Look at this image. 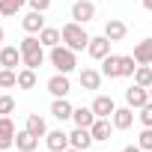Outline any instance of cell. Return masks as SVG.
Listing matches in <instances>:
<instances>
[{
	"mask_svg": "<svg viewBox=\"0 0 152 152\" xmlns=\"http://www.w3.org/2000/svg\"><path fill=\"white\" fill-rule=\"evenodd\" d=\"M96 119H99V116H96L93 107H87V104H84V107H75V113H72V122L81 125V128H93Z\"/></svg>",
	"mask_w": 152,
	"mask_h": 152,
	"instance_id": "cell-21",
	"label": "cell"
},
{
	"mask_svg": "<svg viewBox=\"0 0 152 152\" xmlns=\"http://www.w3.org/2000/svg\"><path fill=\"white\" fill-rule=\"evenodd\" d=\"M45 146H48L51 152H63V149H69V134H66L63 128H54V131L45 134Z\"/></svg>",
	"mask_w": 152,
	"mask_h": 152,
	"instance_id": "cell-14",
	"label": "cell"
},
{
	"mask_svg": "<svg viewBox=\"0 0 152 152\" xmlns=\"http://www.w3.org/2000/svg\"><path fill=\"white\" fill-rule=\"evenodd\" d=\"M0 48H3V27H0Z\"/></svg>",
	"mask_w": 152,
	"mask_h": 152,
	"instance_id": "cell-36",
	"label": "cell"
},
{
	"mask_svg": "<svg viewBox=\"0 0 152 152\" xmlns=\"http://www.w3.org/2000/svg\"><path fill=\"white\" fill-rule=\"evenodd\" d=\"M90 107H93V113H96L99 119H110V116H113V110H116V104H113V99H110V96H96Z\"/></svg>",
	"mask_w": 152,
	"mask_h": 152,
	"instance_id": "cell-12",
	"label": "cell"
},
{
	"mask_svg": "<svg viewBox=\"0 0 152 152\" xmlns=\"http://www.w3.org/2000/svg\"><path fill=\"white\" fill-rule=\"evenodd\" d=\"M12 110H15V99L3 93V96H0V116H9Z\"/></svg>",
	"mask_w": 152,
	"mask_h": 152,
	"instance_id": "cell-32",
	"label": "cell"
},
{
	"mask_svg": "<svg viewBox=\"0 0 152 152\" xmlns=\"http://www.w3.org/2000/svg\"><path fill=\"white\" fill-rule=\"evenodd\" d=\"M110 45H113V42H110L104 33H102V36H93V39H90V45H87V54H90L93 60H99V63H102V60L110 54Z\"/></svg>",
	"mask_w": 152,
	"mask_h": 152,
	"instance_id": "cell-6",
	"label": "cell"
},
{
	"mask_svg": "<svg viewBox=\"0 0 152 152\" xmlns=\"http://www.w3.org/2000/svg\"><path fill=\"white\" fill-rule=\"evenodd\" d=\"M0 96H3V93H0Z\"/></svg>",
	"mask_w": 152,
	"mask_h": 152,
	"instance_id": "cell-38",
	"label": "cell"
},
{
	"mask_svg": "<svg viewBox=\"0 0 152 152\" xmlns=\"http://www.w3.org/2000/svg\"><path fill=\"white\" fill-rule=\"evenodd\" d=\"M134 84H140V87H152V66H137V72H134Z\"/></svg>",
	"mask_w": 152,
	"mask_h": 152,
	"instance_id": "cell-28",
	"label": "cell"
},
{
	"mask_svg": "<svg viewBox=\"0 0 152 152\" xmlns=\"http://www.w3.org/2000/svg\"><path fill=\"white\" fill-rule=\"evenodd\" d=\"M39 42H42L45 48H54V45H60V42H63V33H60L57 27H45V30L39 33Z\"/></svg>",
	"mask_w": 152,
	"mask_h": 152,
	"instance_id": "cell-24",
	"label": "cell"
},
{
	"mask_svg": "<svg viewBox=\"0 0 152 152\" xmlns=\"http://www.w3.org/2000/svg\"><path fill=\"white\" fill-rule=\"evenodd\" d=\"M0 152H3V149H0Z\"/></svg>",
	"mask_w": 152,
	"mask_h": 152,
	"instance_id": "cell-39",
	"label": "cell"
},
{
	"mask_svg": "<svg viewBox=\"0 0 152 152\" xmlns=\"http://www.w3.org/2000/svg\"><path fill=\"white\" fill-rule=\"evenodd\" d=\"M48 60H51V66H54L57 72H63V75H69V72L78 69V57H75V51L66 48V45H54V48L48 51Z\"/></svg>",
	"mask_w": 152,
	"mask_h": 152,
	"instance_id": "cell-3",
	"label": "cell"
},
{
	"mask_svg": "<svg viewBox=\"0 0 152 152\" xmlns=\"http://www.w3.org/2000/svg\"><path fill=\"white\" fill-rule=\"evenodd\" d=\"M102 75L104 78H122V54H107L102 60Z\"/></svg>",
	"mask_w": 152,
	"mask_h": 152,
	"instance_id": "cell-13",
	"label": "cell"
},
{
	"mask_svg": "<svg viewBox=\"0 0 152 152\" xmlns=\"http://www.w3.org/2000/svg\"><path fill=\"white\" fill-rule=\"evenodd\" d=\"M146 102H149V90H146V87H140V84H131V87L125 90V104H128V107L140 110Z\"/></svg>",
	"mask_w": 152,
	"mask_h": 152,
	"instance_id": "cell-7",
	"label": "cell"
},
{
	"mask_svg": "<svg viewBox=\"0 0 152 152\" xmlns=\"http://www.w3.org/2000/svg\"><path fill=\"white\" fill-rule=\"evenodd\" d=\"M125 33H128V27H125V21H119V18H110V21L104 24V36H107L110 42H122Z\"/></svg>",
	"mask_w": 152,
	"mask_h": 152,
	"instance_id": "cell-18",
	"label": "cell"
},
{
	"mask_svg": "<svg viewBox=\"0 0 152 152\" xmlns=\"http://www.w3.org/2000/svg\"><path fill=\"white\" fill-rule=\"evenodd\" d=\"M134 63H137V60H134L131 54H122V78H134V72H137Z\"/></svg>",
	"mask_w": 152,
	"mask_h": 152,
	"instance_id": "cell-29",
	"label": "cell"
},
{
	"mask_svg": "<svg viewBox=\"0 0 152 152\" xmlns=\"http://www.w3.org/2000/svg\"><path fill=\"white\" fill-rule=\"evenodd\" d=\"M21 27H24V33H30V36H39V33L45 30V18H42V12L30 9V12L21 18Z\"/></svg>",
	"mask_w": 152,
	"mask_h": 152,
	"instance_id": "cell-11",
	"label": "cell"
},
{
	"mask_svg": "<svg viewBox=\"0 0 152 152\" xmlns=\"http://www.w3.org/2000/svg\"><path fill=\"white\" fill-rule=\"evenodd\" d=\"M131 57L137 60V66H152V39H143V42H137Z\"/></svg>",
	"mask_w": 152,
	"mask_h": 152,
	"instance_id": "cell-20",
	"label": "cell"
},
{
	"mask_svg": "<svg viewBox=\"0 0 152 152\" xmlns=\"http://www.w3.org/2000/svg\"><path fill=\"white\" fill-rule=\"evenodd\" d=\"M24 128H27L30 134H36V137H45V134H48V125H45V119H42L39 113H30L27 122H24Z\"/></svg>",
	"mask_w": 152,
	"mask_h": 152,
	"instance_id": "cell-22",
	"label": "cell"
},
{
	"mask_svg": "<svg viewBox=\"0 0 152 152\" xmlns=\"http://www.w3.org/2000/svg\"><path fill=\"white\" fill-rule=\"evenodd\" d=\"M30 3V9H36V12H48L51 9V0H27Z\"/></svg>",
	"mask_w": 152,
	"mask_h": 152,
	"instance_id": "cell-33",
	"label": "cell"
},
{
	"mask_svg": "<svg viewBox=\"0 0 152 152\" xmlns=\"http://www.w3.org/2000/svg\"><path fill=\"white\" fill-rule=\"evenodd\" d=\"M143 9H146V12H152V0H143Z\"/></svg>",
	"mask_w": 152,
	"mask_h": 152,
	"instance_id": "cell-35",
	"label": "cell"
},
{
	"mask_svg": "<svg viewBox=\"0 0 152 152\" xmlns=\"http://www.w3.org/2000/svg\"><path fill=\"white\" fill-rule=\"evenodd\" d=\"M63 45L66 48H72L75 54L78 51H87V45H90V39L93 36H87V30H84V24H78V21H69V24H63Z\"/></svg>",
	"mask_w": 152,
	"mask_h": 152,
	"instance_id": "cell-1",
	"label": "cell"
},
{
	"mask_svg": "<svg viewBox=\"0 0 152 152\" xmlns=\"http://www.w3.org/2000/svg\"><path fill=\"white\" fill-rule=\"evenodd\" d=\"M110 128H113V122L110 119H96L93 122V140H110Z\"/></svg>",
	"mask_w": 152,
	"mask_h": 152,
	"instance_id": "cell-23",
	"label": "cell"
},
{
	"mask_svg": "<svg viewBox=\"0 0 152 152\" xmlns=\"http://www.w3.org/2000/svg\"><path fill=\"white\" fill-rule=\"evenodd\" d=\"M137 146H140L143 152H152V128H143V131L137 134Z\"/></svg>",
	"mask_w": 152,
	"mask_h": 152,
	"instance_id": "cell-30",
	"label": "cell"
},
{
	"mask_svg": "<svg viewBox=\"0 0 152 152\" xmlns=\"http://www.w3.org/2000/svg\"><path fill=\"white\" fill-rule=\"evenodd\" d=\"M72 113H75V107H72L69 99H54V102H51V116H54V119L66 122V119H72Z\"/></svg>",
	"mask_w": 152,
	"mask_h": 152,
	"instance_id": "cell-17",
	"label": "cell"
},
{
	"mask_svg": "<svg viewBox=\"0 0 152 152\" xmlns=\"http://www.w3.org/2000/svg\"><path fill=\"white\" fill-rule=\"evenodd\" d=\"M93 143H96V140H93V131H90V128H81V125H75V131L69 134V146L81 149V152H84V149H90Z\"/></svg>",
	"mask_w": 152,
	"mask_h": 152,
	"instance_id": "cell-10",
	"label": "cell"
},
{
	"mask_svg": "<svg viewBox=\"0 0 152 152\" xmlns=\"http://www.w3.org/2000/svg\"><path fill=\"white\" fill-rule=\"evenodd\" d=\"M119 152H143V149H140V146L134 143V146H125V149H119Z\"/></svg>",
	"mask_w": 152,
	"mask_h": 152,
	"instance_id": "cell-34",
	"label": "cell"
},
{
	"mask_svg": "<svg viewBox=\"0 0 152 152\" xmlns=\"http://www.w3.org/2000/svg\"><path fill=\"white\" fill-rule=\"evenodd\" d=\"M36 146H39V137L30 134L27 128H21V131L15 134V149H18V152H33Z\"/></svg>",
	"mask_w": 152,
	"mask_h": 152,
	"instance_id": "cell-19",
	"label": "cell"
},
{
	"mask_svg": "<svg viewBox=\"0 0 152 152\" xmlns=\"http://www.w3.org/2000/svg\"><path fill=\"white\" fill-rule=\"evenodd\" d=\"M137 116H140L143 128H152V99H149V102H146V104L140 107V113H137Z\"/></svg>",
	"mask_w": 152,
	"mask_h": 152,
	"instance_id": "cell-31",
	"label": "cell"
},
{
	"mask_svg": "<svg viewBox=\"0 0 152 152\" xmlns=\"http://www.w3.org/2000/svg\"><path fill=\"white\" fill-rule=\"evenodd\" d=\"M102 78H104V75L99 72V69H81V75H78V81H81V87L84 90H99L102 87Z\"/></svg>",
	"mask_w": 152,
	"mask_h": 152,
	"instance_id": "cell-16",
	"label": "cell"
},
{
	"mask_svg": "<svg viewBox=\"0 0 152 152\" xmlns=\"http://www.w3.org/2000/svg\"><path fill=\"white\" fill-rule=\"evenodd\" d=\"M36 87V69H21L18 72V90H33Z\"/></svg>",
	"mask_w": 152,
	"mask_h": 152,
	"instance_id": "cell-25",
	"label": "cell"
},
{
	"mask_svg": "<svg viewBox=\"0 0 152 152\" xmlns=\"http://www.w3.org/2000/svg\"><path fill=\"white\" fill-rule=\"evenodd\" d=\"M149 99H152V87H149Z\"/></svg>",
	"mask_w": 152,
	"mask_h": 152,
	"instance_id": "cell-37",
	"label": "cell"
},
{
	"mask_svg": "<svg viewBox=\"0 0 152 152\" xmlns=\"http://www.w3.org/2000/svg\"><path fill=\"white\" fill-rule=\"evenodd\" d=\"M24 3H27V0H0V15L12 18V15H18L24 9Z\"/></svg>",
	"mask_w": 152,
	"mask_h": 152,
	"instance_id": "cell-26",
	"label": "cell"
},
{
	"mask_svg": "<svg viewBox=\"0 0 152 152\" xmlns=\"http://www.w3.org/2000/svg\"><path fill=\"white\" fill-rule=\"evenodd\" d=\"M18 87V72L15 69H0V90H12Z\"/></svg>",
	"mask_w": 152,
	"mask_h": 152,
	"instance_id": "cell-27",
	"label": "cell"
},
{
	"mask_svg": "<svg viewBox=\"0 0 152 152\" xmlns=\"http://www.w3.org/2000/svg\"><path fill=\"white\" fill-rule=\"evenodd\" d=\"M93 18H96V3H93V0H75V3H72V21L90 24Z\"/></svg>",
	"mask_w": 152,
	"mask_h": 152,
	"instance_id": "cell-4",
	"label": "cell"
},
{
	"mask_svg": "<svg viewBox=\"0 0 152 152\" xmlns=\"http://www.w3.org/2000/svg\"><path fill=\"white\" fill-rule=\"evenodd\" d=\"M110 122H113V128H119V131H125V128H131V122H134V107H116L113 110V116H110Z\"/></svg>",
	"mask_w": 152,
	"mask_h": 152,
	"instance_id": "cell-15",
	"label": "cell"
},
{
	"mask_svg": "<svg viewBox=\"0 0 152 152\" xmlns=\"http://www.w3.org/2000/svg\"><path fill=\"white\" fill-rule=\"evenodd\" d=\"M48 93L54 96V99H66L69 93H72V84H69V78H66V75L63 72H57V75H51V78H48Z\"/></svg>",
	"mask_w": 152,
	"mask_h": 152,
	"instance_id": "cell-5",
	"label": "cell"
},
{
	"mask_svg": "<svg viewBox=\"0 0 152 152\" xmlns=\"http://www.w3.org/2000/svg\"><path fill=\"white\" fill-rule=\"evenodd\" d=\"M21 57H24V66L27 69H39L42 63H45V45L39 42V36H30L27 33V39H21Z\"/></svg>",
	"mask_w": 152,
	"mask_h": 152,
	"instance_id": "cell-2",
	"label": "cell"
},
{
	"mask_svg": "<svg viewBox=\"0 0 152 152\" xmlns=\"http://www.w3.org/2000/svg\"><path fill=\"white\" fill-rule=\"evenodd\" d=\"M15 134H18L15 131V122L9 116H0V149H3V152L15 146Z\"/></svg>",
	"mask_w": 152,
	"mask_h": 152,
	"instance_id": "cell-9",
	"label": "cell"
},
{
	"mask_svg": "<svg viewBox=\"0 0 152 152\" xmlns=\"http://www.w3.org/2000/svg\"><path fill=\"white\" fill-rule=\"evenodd\" d=\"M15 66H24L21 48H15V45H3V48H0V69H15Z\"/></svg>",
	"mask_w": 152,
	"mask_h": 152,
	"instance_id": "cell-8",
	"label": "cell"
}]
</instances>
